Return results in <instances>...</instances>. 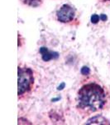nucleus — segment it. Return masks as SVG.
Segmentation results:
<instances>
[{"label": "nucleus", "mask_w": 110, "mask_h": 125, "mask_svg": "<svg viewBox=\"0 0 110 125\" xmlns=\"http://www.w3.org/2000/svg\"><path fill=\"white\" fill-rule=\"evenodd\" d=\"M78 102L81 108L95 112L104 106L106 102L104 91L98 84H86L78 93Z\"/></svg>", "instance_id": "1"}, {"label": "nucleus", "mask_w": 110, "mask_h": 125, "mask_svg": "<svg viewBox=\"0 0 110 125\" xmlns=\"http://www.w3.org/2000/svg\"><path fill=\"white\" fill-rule=\"evenodd\" d=\"M18 92L17 94L23 95L31 88L33 84V73L30 68H18Z\"/></svg>", "instance_id": "2"}, {"label": "nucleus", "mask_w": 110, "mask_h": 125, "mask_svg": "<svg viewBox=\"0 0 110 125\" xmlns=\"http://www.w3.org/2000/svg\"><path fill=\"white\" fill-rule=\"evenodd\" d=\"M75 18V10L68 4L63 5L57 11V19L61 23H69Z\"/></svg>", "instance_id": "3"}, {"label": "nucleus", "mask_w": 110, "mask_h": 125, "mask_svg": "<svg viewBox=\"0 0 110 125\" xmlns=\"http://www.w3.org/2000/svg\"><path fill=\"white\" fill-rule=\"evenodd\" d=\"M40 53L41 54V58L45 62H48L51 59H55L59 57V54L58 53L55 52H51L47 49V48L41 47L40 48Z\"/></svg>", "instance_id": "4"}, {"label": "nucleus", "mask_w": 110, "mask_h": 125, "mask_svg": "<svg viewBox=\"0 0 110 125\" xmlns=\"http://www.w3.org/2000/svg\"><path fill=\"white\" fill-rule=\"evenodd\" d=\"M86 124H110V123L103 117L97 115L88 120Z\"/></svg>", "instance_id": "5"}, {"label": "nucleus", "mask_w": 110, "mask_h": 125, "mask_svg": "<svg viewBox=\"0 0 110 125\" xmlns=\"http://www.w3.org/2000/svg\"><path fill=\"white\" fill-rule=\"evenodd\" d=\"M26 4L31 6V7H37L41 3V0H23Z\"/></svg>", "instance_id": "6"}, {"label": "nucleus", "mask_w": 110, "mask_h": 125, "mask_svg": "<svg viewBox=\"0 0 110 125\" xmlns=\"http://www.w3.org/2000/svg\"><path fill=\"white\" fill-rule=\"evenodd\" d=\"M99 19H100V17L97 14H93L91 17V22L93 23H97L99 21Z\"/></svg>", "instance_id": "7"}, {"label": "nucleus", "mask_w": 110, "mask_h": 125, "mask_svg": "<svg viewBox=\"0 0 110 125\" xmlns=\"http://www.w3.org/2000/svg\"><path fill=\"white\" fill-rule=\"evenodd\" d=\"M89 72H90V70L88 67H83L81 68V73L83 75H88L89 73Z\"/></svg>", "instance_id": "8"}, {"label": "nucleus", "mask_w": 110, "mask_h": 125, "mask_svg": "<svg viewBox=\"0 0 110 125\" xmlns=\"http://www.w3.org/2000/svg\"><path fill=\"white\" fill-rule=\"evenodd\" d=\"M100 19L103 20V21H106V20H107V16L104 15V14L100 15Z\"/></svg>", "instance_id": "9"}, {"label": "nucleus", "mask_w": 110, "mask_h": 125, "mask_svg": "<svg viewBox=\"0 0 110 125\" xmlns=\"http://www.w3.org/2000/svg\"><path fill=\"white\" fill-rule=\"evenodd\" d=\"M64 87H65V83H61V86L58 87L57 89H58V90H61V89H63Z\"/></svg>", "instance_id": "10"}]
</instances>
